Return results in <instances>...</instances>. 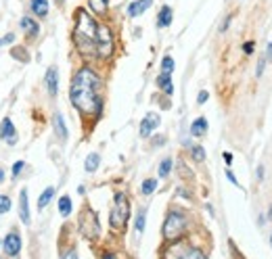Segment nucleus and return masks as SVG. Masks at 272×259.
Instances as JSON below:
<instances>
[{
    "instance_id": "16",
    "label": "nucleus",
    "mask_w": 272,
    "mask_h": 259,
    "mask_svg": "<svg viewBox=\"0 0 272 259\" xmlns=\"http://www.w3.org/2000/svg\"><path fill=\"white\" fill-rule=\"evenodd\" d=\"M21 27H23L32 38H36V36L40 34V25L34 21V19H29V17H23V19H21Z\"/></svg>"
},
{
    "instance_id": "14",
    "label": "nucleus",
    "mask_w": 272,
    "mask_h": 259,
    "mask_svg": "<svg viewBox=\"0 0 272 259\" xmlns=\"http://www.w3.org/2000/svg\"><path fill=\"white\" fill-rule=\"evenodd\" d=\"M172 8L170 6H164L159 11V15H157V27H168L170 23H172Z\"/></svg>"
},
{
    "instance_id": "37",
    "label": "nucleus",
    "mask_w": 272,
    "mask_h": 259,
    "mask_svg": "<svg viewBox=\"0 0 272 259\" xmlns=\"http://www.w3.org/2000/svg\"><path fill=\"white\" fill-rule=\"evenodd\" d=\"M228 25H230V17H226V19H224V23H222V27H220V32H226Z\"/></svg>"
},
{
    "instance_id": "4",
    "label": "nucleus",
    "mask_w": 272,
    "mask_h": 259,
    "mask_svg": "<svg viewBox=\"0 0 272 259\" xmlns=\"http://www.w3.org/2000/svg\"><path fill=\"white\" fill-rule=\"evenodd\" d=\"M184 230H186L184 215L180 211H170L164 222V238L166 241H176V238L184 234Z\"/></svg>"
},
{
    "instance_id": "26",
    "label": "nucleus",
    "mask_w": 272,
    "mask_h": 259,
    "mask_svg": "<svg viewBox=\"0 0 272 259\" xmlns=\"http://www.w3.org/2000/svg\"><path fill=\"white\" fill-rule=\"evenodd\" d=\"M161 71H164V73H172L174 71V59L172 57H164V61H161Z\"/></svg>"
},
{
    "instance_id": "2",
    "label": "nucleus",
    "mask_w": 272,
    "mask_h": 259,
    "mask_svg": "<svg viewBox=\"0 0 272 259\" xmlns=\"http://www.w3.org/2000/svg\"><path fill=\"white\" fill-rule=\"evenodd\" d=\"M96 29L98 23L92 19L86 8H78L76 13V27H74V42L78 53L84 59L96 57Z\"/></svg>"
},
{
    "instance_id": "38",
    "label": "nucleus",
    "mask_w": 272,
    "mask_h": 259,
    "mask_svg": "<svg viewBox=\"0 0 272 259\" xmlns=\"http://www.w3.org/2000/svg\"><path fill=\"white\" fill-rule=\"evenodd\" d=\"M224 161H226V165H233V155H230V153H224Z\"/></svg>"
},
{
    "instance_id": "23",
    "label": "nucleus",
    "mask_w": 272,
    "mask_h": 259,
    "mask_svg": "<svg viewBox=\"0 0 272 259\" xmlns=\"http://www.w3.org/2000/svg\"><path fill=\"white\" fill-rule=\"evenodd\" d=\"M155 188H157V180H155V178H149V180L143 182V186H140V191H143V194H153Z\"/></svg>"
},
{
    "instance_id": "40",
    "label": "nucleus",
    "mask_w": 272,
    "mask_h": 259,
    "mask_svg": "<svg viewBox=\"0 0 272 259\" xmlns=\"http://www.w3.org/2000/svg\"><path fill=\"white\" fill-rule=\"evenodd\" d=\"M270 245H272V234H270Z\"/></svg>"
},
{
    "instance_id": "13",
    "label": "nucleus",
    "mask_w": 272,
    "mask_h": 259,
    "mask_svg": "<svg viewBox=\"0 0 272 259\" xmlns=\"http://www.w3.org/2000/svg\"><path fill=\"white\" fill-rule=\"evenodd\" d=\"M207 132V119L205 117H199V119H195L193 124H190V134L193 136H203Z\"/></svg>"
},
{
    "instance_id": "31",
    "label": "nucleus",
    "mask_w": 272,
    "mask_h": 259,
    "mask_svg": "<svg viewBox=\"0 0 272 259\" xmlns=\"http://www.w3.org/2000/svg\"><path fill=\"white\" fill-rule=\"evenodd\" d=\"M226 178H228V182H233L235 186H239V180H237V178H235V174H233V172H230V169H228V172H226Z\"/></svg>"
},
{
    "instance_id": "12",
    "label": "nucleus",
    "mask_w": 272,
    "mask_h": 259,
    "mask_svg": "<svg viewBox=\"0 0 272 259\" xmlns=\"http://www.w3.org/2000/svg\"><path fill=\"white\" fill-rule=\"evenodd\" d=\"M19 217L27 226L29 224V205H27V191H21L19 194Z\"/></svg>"
},
{
    "instance_id": "10",
    "label": "nucleus",
    "mask_w": 272,
    "mask_h": 259,
    "mask_svg": "<svg viewBox=\"0 0 272 259\" xmlns=\"http://www.w3.org/2000/svg\"><path fill=\"white\" fill-rule=\"evenodd\" d=\"M151 4H153V0H136V2H130V6H128V17L143 15Z\"/></svg>"
},
{
    "instance_id": "7",
    "label": "nucleus",
    "mask_w": 272,
    "mask_h": 259,
    "mask_svg": "<svg viewBox=\"0 0 272 259\" xmlns=\"http://www.w3.org/2000/svg\"><path fill=\"white\" fill-rule=\"evenodd\" d=\"M159 115L157 113H147V117L140 122V136L143 138H149L151 134L155 132V128H159Z\"/></svg>"
},
{
    "instance_id": "21",
    "label": "nucleus",
    "mask_w": 272,
    "mask_h": 259,
    "mask_svg": "<svg viewBox=\"0 0 272 259\" xmlns=\"http://www.w3.org/2000/svg\"><path fill=\"white\" fill-rule=\"evenodd\" d=\"M98 163H100V157L96 155V153H90L88 157H86V163H84V169L86 172H96V167H98Z\"/></svg>"
},
{
    "instance_id": "3",
    "label": "nucleus",
    "mask_w": 272,
    "mask_h": 259,
    "mask_svg": "<svg viewBox=\"0 0 272 259\" xmlns=\"http://www.w3.org/2000/svg\"><path fill=\"white\" fill-rule=\"evenodd\" d=\"M128 220H130V201L124 193H117L113 198L111 213H109V222H111V228L115 232H122Z\"/></svg>"
},
{
    "instance_id": "34",
    "label": "nucleus",
    "mask_w": 272,
    "mask_h": 259,
    "mask_svg": "<svg viewBox=\"0 0 272 259\" xmlns=\"http://www.w3.org/2000/svg\"><path fill=\"white\" fill-rule=\"evenodd\" d=\"M13 40H15V36H13V34H8V36H4L2 40H0V46H2V44H8V42H13Z\"/></svg>"
},
{
    "instance_id": "22",
    "label": "nucleus",
    "mask_w": 272,
    "mask_h": 259,
    "mask_svg": "<svg viewBox=\"0 0 272 259\" xmlns=\"http://www.w3.org/2000/svg\"><path fill=\"white\" fill-rule=\"evenodd\" d=\"M59 213H61L63 217H67L69 213H72V198H69V196L59 198Z\"/></svg>"
},
{
    "instance_id": "18",
    "label": "nucleus",
    "mask_w": 272,
    "mask_h": 259,
    "mask_svg": "<svg viewBox=\"0 0 272 259\" xmlns=\"http://www.w3.org/2000/svg\"><path fill=\"white\" fill-rule=\"evenodd\" d=\"M90 8H92V13L96 15H105L107 8H109V0H88Z\"/></svg>"
},
{
    "instance_id": "9",
    "label": "nucleus",
    "mask_w": 272,
    "mask_h": 259,
    "mask_svg": "<svg viewBox=\"0 0 272 259\" xmlns=\"http://www.w3.org/2000/svg\"><path fill=\"white\" fill-rule=\"evenodd\" d=\"M4 251H6V255H11V257L19 255V251H21V236H19L17 232L6 234V238H4Z\"/></svg>"
},
{
    "instance_id": "36",
    "label": "nucleus",
    "mask_w": 272,
    "mask_h": 259,
    "mask_svg": "<svg viewBox=\"0 0 272 259\" xmlns=\"http://www.w3.org/2000/svg\"><path fill=\"white\" fill-rule=\"evenodd\" d=\"M262 180H264V165L258 167V182H262Z\"/></svg>"
},
{
    "instance_id": "28",
    "label": "nucleus",
    "mask_w": 272,
    "mask_h": 259,
    "mask_svg": "<svg viewBox=\"0 0 272 259\" xmlns=\"http://www.w3.org/2000/svg\"><path fill=\"white\" fill-rule=\"evenodd\" d=\"M11 209V198L6 194H0V213H6Z\"/></svg>"
},
{
    "instance_id": "20",
    "label": "nucleus",
    "mask_w": 272,
    "mask_h": 259,
    "mask_svg": "<svg viewBox=\"0 0 272 259\" xmlns=\"http://www.w3.org/2000/svg\"><path fill=\"white\" fill-rule=\"evenodd\" d=\"M53 196H55V188H53V186H48L46 191H44L42 194H40V198H38V209H44L50 201H53Z\"/></svg>"
},
{
    "instance_id": "32",
    "label": "nucleus",
    "mask_w": 272,
    "mask_h": 259,
    "mask_svg": "<svg viewBox=\"0 0 272 259\" xmlns=\"http://www.w3.org/2000/svg\"><path fill=\"white\" fill-rule=\"evenodd\" d=\"M207 98H209V94H207V92H205V90H201V92H199V98H197V101H199V103H201V105H203V103H205V101H207Z\"/></svg>"
},
{
    "instance_id": "11",
    "label": "nucleus",
    "mask_w": 272,
    "mask_h": 259,
    "mask_svg": "<svg viewBox=\"0 0 272 259\" xmlns=\"http://www.w3.org/2000/svg\"><path fill=\"white\" fill-rule=\"evenodd\" d=\"M46 86H48L50 96H57V90H59V71H57V67H50L46 71Z\"/></svg>"
},
{
    "instance_id": "33",
    "label": "nucleus",
    "mask_w": 272,
    "mask_h": 259,
    "mask_svg": "<svg viewBox=\"0 0 272 259\" xmlns=\"http://www.w3.org/2000/svg\"><path fill=\"white\" fill-rule=\"evenodd\" d=\"M243 51H245L247 55L254 53V42H245V44H243Z\"/></svg>"
},
{
    "instance_id": "5",
    "label": "nucleus",
    "mask_w": 272,
    "mask_h": 259,
    "mask_svg": "<svg viewBox=\"0 0 272 259\" xmlns=\"http://www.w3.org/2000/svg\"><path fill=\"white\" fill-rule=\"evenodd\" d=\"M113 32L107 25H98L96 29V57L109 59L113 55Z\"/></svg>"
},
{
    "instance_id": "39",
    "label": "nucleus",
    "mask_w": 272,
    "mask_h": 259,
    "mask_svg": "<svg viewBox=\"0 0 272 259\" xmlns=\"http://www.w3.org/2000/svg\"><path fill=\"white\" fill-rule=\"evenodd\" d=\"M4 180V172H2V167H0V182Z\"/></svg>"
},
{
    "instance_id": "29",
    "label": "nucleus",
    "mask_w": 272,
    "mask_h": 259,
    "mask_svg": "<svg viewBox=\"0 0 272 259\" xmlns=\"http://www.w3.org/2000/svg\"><path fill=\"white\" fill-rule=\"evenodd\" d=\"M266 59H260L258 61V69H256V77H262V73H264V67H266Z\"/></svg>"
},
{
    "instance_id": "19",
    "label": "nucleus",
    "mask_w": 272,
    "mask_h": 259,
    "mask_svg": "<svg viewBox=\"0 0 272 259\" xmlns=\"http://www.w3.org/2000/svg\"><path fill=\"white\" fill-rule=\"evenodd\" d=\"M55 130H57V134H59L61 140H67V128H65V122H63V115L61 113L55 115Z\"/></svg>"
},
{
    "instance_id": "1",
    "label": "nucleus",
    "mask_w": 272,
    "mask_h": 259,
    "mask_svg": "<svg viewBox=\"0 0 272 259\" xmlns=\"http://www.w3.org/2000/svg\"><path fill=\"white\" fill-rule=\"evenodd\" d=\"M69 101L82 115H98L103 109L100 101V77L90 67H82L72 79Z\"/></svg>"
},
{
    "instance_id": "8",
    "label": "nucleus",
    "mask_w": 272,
    "mask_h": 259,
    "mask_svg": "<svg viewBox=\"0 0 272 259\" xmlns=\"http://www.w3.org/2000/svg\"><path fill=\"white\" fill-rule=\"evenodd\" d=\"M0 138H2L6 144H15L17 142V132H15L13 122L8 117H4L2 124H0Z\"/></svg>"
},
{
    "instance_id": "17",
    "label": "nucleus",
    "mask_w": 272,
    "mask_h": 259,
    "mask_svg": "<svg viewBox=\"0 0 272 259\" xmlns=\"http://www.w3.org/2000/svg\"><path fill=\"white\" fill-rule=\"evenodd\" d=\"M29 4H32V11L38 17H46L48 15V2H46V0H29Z\"/></svg>"
},
{
    "instance_id": "35",
    "label": "nucleus",
    "mask_w": 272,
    "mask_h": 259,
    "mask_svg": "<svg viewBox=\"0 0 272 259\" xmlns=\"http://www.w3.org/2000/svg\"><path fill=\"white\" fill-rule=\"evenodd\" d=\"M264 59L266 61H272V42L268 44V48H266V55H264Z\"/></svg>"
},
{
    "instance_id": "15",
    "label": "nucleus",
    "mask_w": 272,
    "mask_h": 259,
    "mask_svg": "<svg viewBox=\"0 0 272 259\" xmlns=\"http://www.w3.org/2000/svg\"><path fill=\"white\" fill-rule=\"evenodd\" d=\"M157 86L164 88V92H166L168 96L174 94V86H172V77H170V73H164V71H161V75L157 77Z\"/></svg>"
},
{
    "instance_id": "25",
    "label": "nucleus",
    "mask_w": 272,
    "mask_h": 259,
    "mask_svg": "<svg viewBox=\"0 0 272 259\" xmlns=\"http://www.w3.org/2000/svg\"><path fill=\"white\" fill-rule=\"evenodd\" d=\"M190 155H193V159H195V161H205V151H203V146H201V144H195L193 148H190Z\"/></svg>"
},
{
    "instance_id": "27",
    "label": "nucleus",
    "mask_w": 272,
    "mask_h": 259,
    "mask_svg": "<svg viewBox=\"0 0 272 259\" xmlns=\"http://www.w3.org/2000/svg\"><path fill=\"white\" fill-rule=\"evenodd\" d=\"M145 220H147V211H145V209H140L138 215H136V232L145 230Z\"/></svg>"
},
{
    "instance_id": "30",
    "label": "nucleus",
    "mask_w": 272,
    "mask_h": 259,
    "mask_svg": "<svg viewBox=\"0 0 272 259\" xmlns=\"http://www.w3.org/2000/svg\"><path fill=\"white\" fill-rule=\"evenodd\" d=\"M23 165H25L23 161H17V163L13 165V176H15V178H17L19 174H21V169H23Z\"/></svg>"
},
{
    "instance_id": "24",
    "label": "nucleus",
    "mask_w": 272,
    "mask_h": 259,
    "mask_svg": "<svg viewBox=\"0 0 272 259\" xmlns=\"http://www.w3.org/2000/svg\"><path fill=\"white\" fill-rule=\"evenodd\" d=\"M170 172H172V159H164L159 165V178H168Z\"/></svg>"
},
{
    "instance_id": "6",
    "label": "nucleus",
    "mask_w": 272,
    "mask_h": 259,
    "mask_svg": "<svg viewBox=\"0 0 272 259\" xmlns=\"http://www.w3.org/2000/svg\"><path fill=\"white\" fill-rule=\"evenodd\" d=\"M80 230H82V234L88 238V241H94V238L98 236V232H100L98 217L90 207H84L82 215H80Z\"/></svg>"
}]
</instances>
